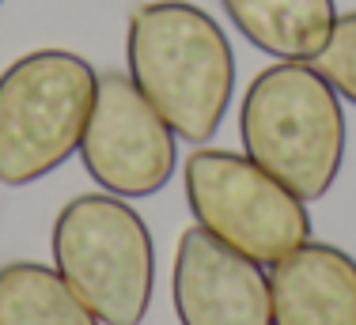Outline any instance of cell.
<instances>
[{"label":"cell","instance_id":"3957f363","mask_svg":"<svg viewBox=\"0 0 356 325\" xmlns=\"http://www.w3.org/2000/svg\"><path fill=\"white\" fill-rule=\"evenodd\" d=\"M54 269L103 325H140L156 288V246L125 197L80 193L54 219Z\"/></svg>","mask_w":356,"mask_h":325},{"label":"cell","instance_id":"7c38bea8","mask_svg":"<svg viewBox=\"0 0 356 325\" xmlns=\"http://www.w3.org/2000/svg\"><path fill=\"white\" fill-rule=\"evenodd\" d=\"M0 4H4V0H0Z\"/></svg>","mask_w":356,"mask_h":325},{"label":"cell","instance_id":"8fae6325","mask_svg":"<svg viewBox=\"0 0 356 325\" xmlns=\"http://www.w3.org/2000/svg\"><path fill=\"white\" fill-rule=\"evenodd\" d=\"M311 65L326 76L330 88H334L341 99L356 102V12L337 15L326 46L318 49V57Z\"/></svg>","mask_w":356,"mask_h":325},{"label":"cell","instance_id":"9c48e42d","mask_svg":"<svg viewBox=\"0 0 356 325\" xmlns=\"http://www.w3.org/2000/svg\"><path fill=\"white\" fill-rule=\"evenodd\" d=\"M254 49L277 61H315L337 23L334 0H220Z\"/></svg>","mask_w":356,"mask_h":325},{"label":"cell","instance_id":"8992f818","mask_svg":"<svg viewBox=\"0 0 356 325\" xmlns=\"http://www.w3.org/2000/svg\"><path fill=\"white\" fill-rule=\"evenodd\" d=\"M83 170L114 197H152L175 178V129L122 72H99L80 136Z\"/></svg>","mask_w":356,"mask_h":325},{"label":"cell","instance_id":"277c9868","mask_svg":"<svg viewBox=\"0 0 356 325\" xmlns=\"http://www.w3.org/2000/svg\"><path fill=\"white\" fill-rule=\"evenodd\" d=\"M95 80L69 49H35L0 72V182L31 185L80 151Z\"/></svg>","mask_w":356,"mask_h":325},{"label":"cell","instance_id":"6da1fadb","mask_svg":"<svg viewBox=\"0 0 356 325\" xmlns=\"http://www.w3.org/2000/svg\"><path fill=\"white\" fill-rule=\"evenodd\" d=\"M129 80L159 110L178 140H213L235 95V53L205 8L152 0L129 15Z\"/></svg>","mask_w":356,"mask_h":325},{"label":"cell","instance_id":"7a4b0ae2","mask_svg":"<svg viewBox=\"0 0 356 325\" xmlns=\"http://www.w3.org/2000/svg\"><path fill=\"white\" fill-rule=\"evenodd\" d=\"M243 156L288 185L300 201H318L341 174V95L307 61H281L250 80L239 106Z\"/></svg>","mask_w":356,"mask_h":325},{"label":"cell","instance_id":"5b68a950","mask_svg":"<svg viewBox=\"0 0 356 325\" xmlns=\"http://www.w3.org/2000/svg\"><path fill=\"white\" fill-rule=\"evenodd\" d=\"M182 182L197 227L258 265H277L311 238L307 201L250 156L197 148L182 167Z\"/></svg>","mask_w":356,"mask_h":325},{"label":"cell","instance_id":"52a82bcc","mask_svg":"<svg viewBox=\"0 0 356 325\" xmlns=\"http://www.w3.org/2000/svg\"><path fill=\"white\" fill-rule=\"evenodd\" d=\"M171 299L182 325H273L269 276L261 265L197 224L178 238Z\"/></svg>","mask_w":356,"mask_h":325},{"label":"cell","instance_id":"30bf717a","mask_svg":"<svg viewBox=\"0 0 356 325\" xmlns=\"http://www.w3.org/2000/svg\"><path fill=\"white\" fill-rule=\"evenodd\" d=\"M0 325H103L57 269L8 261L0 269Z\"/></svg>","mask_w":356,"mask_h":325},{"label":"cell","instance_id":"ba28073f","mask_svg":"<svg viewBox=\"0 0 356 325\" xmlns=\"http://www.w3.org/2000/svg\"><path fill=\"white\" fill-rule=\"evenodd\" d=\"M273 325H356V261L341 246L303 242L269 265Z\"/></svg>","mask_w":356,"mask_h":325}]
</instances>
